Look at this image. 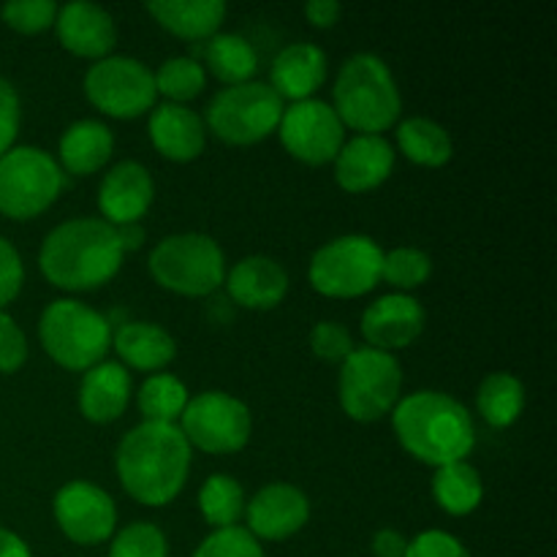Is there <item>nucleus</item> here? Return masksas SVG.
<instances>
[{
    "label": "nucleus",
    "instance_id": "5701e85b",
    "mask_svg": "<svg viewBox=\"0 0 557 557\" xmlns=\"http://www.w3.org/2000/svg\"><path fill=\"white\" fill-rule=\"evenodd\" d=\"M131 400V375L117 362H98L82 373L79 411L87 422L109 424L120 419Z\"/></svg>",
    "mask_w": 557,
    "mask_h": 557
},
{
    "label": "nucleus",
    "instance_id": "f03ea898",
    "mask_svg": "<svg viewBox=\"0 0 557 557\" xmlns=\"http://www.w3.org/2000/svg\"><path fill=\"white\" fill-rule=\"evenodd\" d=\"M117 228L103 218H74L44 237L38 250L41 275L63 292H92L112 281L123 267Z\"/></svg>",
    "mask_w": 557,
    "mask_h": 557
},
{
    "label": "nucleus",
    "instance_id": "9b49d317",
    "mask_svg": "<svg viewBox=\"0 0 557 557\" xmlns=\"http://www.w3.org/2000/svg\"><path fill=\"white\" fill-rule=\"evenodd\" d=\"M85 96L92 107L117 120L141 117L152 112L158 101L152 71L125 54H109L87 69Z\"/></svg>",
    "mask_w": 557,
    "mask_h": 557
},
{
    "label": "nucleus",
    "instance_id": "a19ab883",
    "mask_svg": "<svg viewBox=\"0 0 557 557\" xmlns=\"http://www.w3.org/2000/svg\"><path fill=\"white\" fill-rule=\"evenodd\" d=\"M22 283H25V267L20 250L0 237V310L14 302L16 294L22 292Z\"/></svg>",
    "mask_w": 557,
    "mask_h": 557
},
{
    "label": "nucleus",
    "instance_id": "c9c22d12",
    "mask_svg": "<svg viewBox=\"0 0 557 557\" xmlns=\"http://www.w3.org/2000/svg\"><path fill=\"white\" fill-rule=\"evenodd\" d=\"M0 14L11 30L36 36V33H44L54 25L58 3H52V0H14V3H5Z\"/></svg>",
    "mask_w": 557,
    "mask_h": 557
},
{
    "label": "nucleus",
    "instance_id": "39448f33",
    "mask_svg": "<svg viewBox=\"0 0 557 557\" xmlns=\"http://www.w3.org/2000/svg\"><path fill=\"white\" fill-rule=\"evenodd\" d=\"M38 341L47 357L71 373H85L103 362L112 348V324L107 315L76 299H58L44 308Z\"/></svg>",
    "mask_w": 557,
    "mask_h": 557
},
{
    "label": "nucleus",
    "instance_id": "412c9836",
    "mask_svg": "<svg viewBox=\"0 0 557 557\" xmlns=\"http://www.w3.org/2000/svg\"><path fill=\"white\" fill-rule=\"evenodd\" d=\"M150 141L163 158L174 163H188L205 152L207 125L185 103H158L150 112Z\"/></svg>",
    "mask_w": 557,
    "mask_h": 557
},
{
    "label": "nucleus",
    "instance_id": "c85d7f7f",
    "mask_svg": "<svg viewBox=\"0 0 557 557\" xmlns=\"http://www.w3.org/2000/svg\"><path fill=\"white\" fill-rule=\"evenodd\" d=\"M433 498L446 515L466 517L476 511L479 504H482L484 482L471 462H449V466L435 468Z\"/></svg>",
    "mask_w": 557,
    "mask_h": 557
},
{
    "label": "nucleus",
    "instance_id": "7ed1b4c3",
    "mask_svg": "<svg viewBox=\"0 0 557 557\" xmlns=\"http://www.w3.org/2000/svg\"><path fill=\"white\" fill-rule=\"evenodd\" d=\"M392 430L408 455L435 468L466 460L476 444L468 408L446 392L435 389L400 397L392 411Z\"/></svg>",
    "mask_w": 557,
    "mask_h": 557
},
{
    "label": "nucleus",
    "instance_id": "2eb2a0df",
    "mask_svg": "<svg viewBox=\"0 0 557 557\" xmlns=\"http://www.w3.org/2000/svg\"><path fill=\"white\" fill-rule=\"evenodd\" d=\"M310 520V500L294 484H267L245 504V531L264 542H286Z\"/></svg>",
    "mask_w": 557,
    "mask_h": 557
},
{
    "label": "nucleus",
    "instance_id": "423d86ee",
    "mask_svg": "<svg viewBox=\"0 0 557 557\" xmlns=\"http://www.w3.org/2000/svg\"><path fill=\"white\" fill-rule=\"evenodd\" d=\"M152 281L180 297H207L226 281V256L210 234L183 232L161 239L150 250Z\"/></svg>",
    "mask_w": 557,
    "mask_h": 557
},
{
    "label": "nucleus",
    "instance_id": "9d476101",
    "mask_svg": "<svg viewBox=\"0 0 557 557\" xmlns=\"http://www.w3.org/2000/svg\"><path fill=\"white\" fill-rule=\"evenodd\" d=\"M283 109L286 103L267 82H245L212 96L205 125L226 145H259L277 131Z\"/></svg>",
    "mask_w": 557,
    "mask_h": 557
},
{
    "label": "nucleus",
    "instance_id": "473e14b6",
    "mask_svg": "<svg viewBox=\"0 0 557 557\" xmlns=\"http://www.w3.org/2000/svg\"><path fill=\"white\" fill-rule=\"evenodd\" d=\"M152 79H156L158 96L166 98L169 103H185L188 107V101H194L205 90L207 71L196 58L180 54V58L163 60L158 71H152Z\"/></svg>",
    "mask_w": 557,
    "mask_h": 557
},
{
    "label": "nucleus",
    "instance_id": "cd10ccee",
    "mask_svg": "<svg viewBox=\"0 0 557 557\" xmlns=\"http://www.w3.org/2000/svg\"><path fill=\"white\" fill-rule=\"evenodd\" d=\"M397 147L417 166H446L455 156L449 131L430 117H408L397 123Z\"/></svg>",
    "mask_w": 557,
    "mask_h": 557
},
{
    "label": "nucleus",
    "instance_id": "1a4fd4ad",
    "mask_svg": "<svg viewBox=\"0 0 557 557\" xmlns=\"http://www.w3.org/2000/svg\"><path fill=\"white\" fill-rule=\"evenodd\" d=\"M384 250L368 234H346L321 245L310 259V286L332 299H357L381 283Z\"/></svg>",
    "mask_w": 557,
    "mask_h": 557
},
{
    "label": "nucleus",
    "instance_id": "ea45409f",
    "mask_svg": "<svg viewBox=\"0 0 557 557\" xmlns=\"http://www.w3.org/2000/svg\"><path fill=\"white\" fill-rule=\"evenodd\" d=\"M406 557H473L466 544L446 531H424L408 542Z\"/></svg>",
    "mask_w": 557,
    "mask_h": 557
},
{
    "label": "nucleus",
    "instance_id": "c03bdc74",
    "mask_svg": "<svg viewBox=\"0 0 557 557\" xmlns=\"http://www.w3.org/2000/svg\"><path fill=\"white\" fill-rule=\"evenodd\" d=\"M408 539L403 533L392 531V528H384L373 536V555L375 557H406Z\"/></svg>",
    "mask_w": 557,
    "mask_h": 557
},
{
    "label": "nucleus",
    "instance_id": "e433bc0d",
    "mask_svg": "<svg viewBox=\"0 0 557 557\" xmlns=\"http://www.w3.org/2000/svg\"><path fill=\"white\" fill-rule=\"evenodd\" d=\"M194 557H264L259 539L250 536L245 528H223L212 531L205 542L196 547Z\"/></svg>",
    "mask_w": 557,
    "mask_h": 557
},
{
    "label": "nucleus",
    "instance_id": "f257e3e1",
    "mask_svg": "<svg viewBox=\"0 0 557 557\" xmlns=\"http://www.w3.org/2000/svg\"><path fill=\"white\" fill-rule=\"evenodd\" d=\"M190 444L177 424L141 422L123 435L114 468L125 493L141 506H166L183 493L190 473Z\"/></svg>",
    "mask_w": 557,
    "mask_h": 557
},
{
    "label": "nucleus",
    "instance_id": "0eeeda50",
    "mask_svg": "<svg viewBox=\"0 0 557 557\" xmlns=\"http://www.w3.org/2000/svg\"><path fill=\"white\" fill-rule=\"evenodd\" d=\"M403 392V370L395 354L375 348H354L341 364L337 397L354 422H379L395 411Z\"/></svg>",
    "mask_w": 557,
    "mask_h": 557
},
{
    "label": "nucleus",
    "instance_id": "a211bd4d",
    "mask_svg": "<svg viewBox=\"0 0 557 557\" xmlns=\"http://www.w3.org/2000/svg\"><path fill=\"white\" fill-rule=\"evenodd\" d=\"M156 199V183L150 172L136 161H123L109 169L98 188V210L112 226L139 223Z\"/></svg>",
    "mask_w": 557,
    "mask_h": 557
},
{
    "label": "nucleus",
    "instance_id": "37998d69",
    "mask_svg": "<svg viewBox=\"0 0 557 557\" xmlns=\"http://www.w3.org/2000/svg\"><path fill=\"white\" fill-rule=\"evenodd\" d=\"M305 16H308V22L313 27L326 30V27H335L337 22H341L343 9L335 0H310V3L305 5Z\"/></svg>",
    "mask_w": 557,
    "mask_h": 557
},
{
    "label": "nucleus",
    "instance_id": "aec40b11",
    "mask_svg": "<svg viewBox=\"0 0 557 557\" xmlns=\"http://www.w3.org/2000/svg\"><path fill=\"white\" fill-rule=\"evenodd\" d=\"M228 297L248 310H272L288 294V272L270 256H245L226 270Z\"/></svg>",
    "mask_w": 557,
    "mask_h": 557
},
{
    "label": "nucleus",
    "instance_id": "dca6fc26",
    "mask_svg": "<svg viewBox=\"0 0 557 557\" xmlns=\"http://www.w3.org/2000/svg\"><path fill=\"white\" fill-rule=\"evenodd\" d=\"M424 321L428 315L417 297L386 294L368 305V310L362 313V335L368 341V348L392 354L417 343L424 332Z\"/></svg>",
    "mask_w": 557,
    "mask_h": 557
},
{
    "label": "nucleus",
    "instance_id": "f8f14e48",
    "mask_svg": "<svg viewBox=\"0 0 557 557\" xmlns=\"http://www.w3.org/2000/svg\"><path fill=\"white\" fill-rule=\"evenodd\" d=\"M177 428L183 430L190 449L196 446L207 455H234L248 446L253 417L243 400L212 389L190 397Z\"/></svg>",
    "mask_w": 557,
    "mask_h": 557
},
{
    "label": "nucleus",
    "instance_id": "4468645a",
    "mask_svg": "<svg viewBox=\"0 0 557 557\" xmlns=\"http://www.w3.org/2000/svg\"><path fill=\"white\" fill-rule=\"evenodd\" d=\"M52 511L65 539L82 547L103 544L114 536V528H117V506L112 495L85 479L63 484L54 495Z\"/></svg>",
    "mask_w": 557,
    "mask_h": 557
},
{
    "label": "nucleus",
    "instance_id": "ddd939ff",
    "mask_svg": "<svg viewBox=\"0 0 557 557\" xmlns=\"http://www.w3.org/2000/svg\"><path fill=\"white\" fill-rule=\"evenodd\" d=\"M283 147L292 158L308 163V166H324L332 163L346 145V128L335 114L332 103L308 98L283 109L281 125H277Z\"/></svg>",
    "mask_w": 557,
    "mask_h": 557
},
{
    "label": "nucleus",
    "instance_id": "393cba45",
    "mask_svg": "<svg viewBox=\"0 0 557 557\" xmlns=\"http://www.w3.org/2000/svg\"><path fill=\"white\" fill-rule=\"evenodd\" d=\"M147 11L163 30L185 41H210L226 20L223 0H152Z\"/></svg>",
    "mask_w": 557,
    "mask_h": 557
},
{
    "label": "nucleus",
    "instance_id": "49530a36",
    "mask_svg": "<svg viewBox=\"0 0 557 557\" xmlns=\"http://www.w3.org/2000/svg\"><path fill=\"white\" fill-rule=\"evenodd\" d=\"M114 228H117V239L123 253L141 248V243H145V228H141V223H128V226H114Z\"/></svg>",
    "mask_w": 557,
    "mask_h": 557
},
{
    "label": "nucleus",
    "instance_id": "58836bf2",
    "mask_svg": "<svg viewBox=\"0 0 557 557\" xmlns=\"http://www.w3.org/2000/svg\"><path fill=\"white\" fill-rule=\"evenodd\" d=\"M27 359V337L22 326L0 310V373H16Z\"/></svg>",
    "mask_w": 557,
    "mask_h": 557
},
{
    "label": "nucleus",
    "instance_id": "6ab92c4d",
    "mask_svg": "<svg viewBox=\"0 0 557 557\" xmlns=\"http://www.w3.org/2000/svg\"><path fill=\"white\" fill-rule=\"evenodd\" d=\"M395 169V150L384 136L357 134L335 158V183L348 194H368L384 185Z\"/></svg>",
    "mask_w": 557,
    "mask_h": 557
},
{
    "label": "nucleus",
    "instance_id": "4c0bfd02",
    "mask_svg": "<svg viewBox=\"0 0 557 557\" xmlns=\"http://www.w3.org/2000/svg\"><path fill=\"white\" fill-rule=\"evenodd\" d=\"M354 337L337 321H319V324L310 330V351L315 354L324 362H346L354 354Z\"/></svg>",
    "mask_w": 557,
    "mask_h": 557
},
{
    "label": "nucleus",
    "instance_id": "7c9ffc66",
    "mask_svg": "<svg viewBox=\"0 0 557 557\" xmlns=\"http://www.w3.org/2000/svg\"><path fill=\"white\" fill-rule=\"evenodd\" d=\"M188 400V389L172 373H152L136 392V403H139L145 422L177 424Z\"/></svg>",
    "mask_w": 557,
    "mask_h": 557
},
{
    "label": "nucleus",
    "instance_id": "79ce46f5",
    "mask_svg": "<svg viewBox=\"0 0 557 557\" xmlns=\"http://www.w3.org/2000/svg\"><path fill=\"white\" fill-rule=\"evenodd\" d=\"M16 134H20V96L14 85L0 76V158L14 147Z\"/></svg>",
    "mask_w": 557,
    "mask_h": 557
},
{
    "label": "nucleus",
    "instance_id": "c756f323",
    "mask_svg": "<svg viewBox=\"0 0 557 557\" xmlns=\"http://www.w3.org/2000/svg\"><path fill=\"white\" fill-rule=\"evenodd\" d=\"M476 408L490 428H511L525 408V386L511 373H490L476 392Z\"/></svg>",
    "mask_w": 557,
    "mask_h": 557
},
{
    "label": "nucleus",
    "instance_id": "bb28decb",
    "mask_svg": "<svg viewBox=\"0 0 557 557\" xmlns=\"http://www.w3.org/2000/svg\"><path fill=\"white\" fill-rule=\"evenodd\" d=\"M205 71L210 69L215 79L226 87L253 82L256 69H259V54L253 44L239 33H215L205 47Z\"/></svg>",
    "mask_w": 557,
    "mask_h": 557
},
{
    "label": "nucleus",
    "instance_id": "6e6552de",
    "mask_svg": "<svg viewBox=\"0 0 557 557\" xmlns=\"http://www.w3.org/2000/svg\"><path fill=\"white\" fill-rule=\"evenodd\" d=\"M63 185V169L47 150L11 147L0 158V215L30 221L58 201Z\"/></svg>",
    "mask_w": 557,
    "mask_h": 557
},
{
    "label": "nucleus",
    "instance_id": "72a5a7b5",
    "mask_svg": "<svg viewBox=\"0 0 557 557\" xmlns=\"http://www.w3.org/2000/svg\"><path fill=\"white\" fill-rule=\"evenodd\" d=\"M433 272V261L424 250L419 248H395L384 253V264H381V281L397 288V294H408L413 288L424 286Z\"/></svg>",
    "mask_w": 557,
    "mask_h": 557
},
{
    "label": "nucleus",
    "instance_id": "f704fd0d",
    "mask_svg": "<svg viewBox=\"0 0 557 557\" xmlns=\"http://www.w3.org/2000/svg\"><path fill=\"white\" fill-rule=\"evenodd\" d=\"M109 557H169L166 536L152 522H131L114 533Z\"/></svg>",
    "mask_w": 557,
    "mask_h": 557
},
{
    "label": "nucleus",
    "instance_id": "a878e982",
    "mask_svg": "<svg viewBox=\"0 0 557 557\" xmlns=\"http://www.w3.org/2000/svg\"><path fill=\"white\" fill-rule=\"evenodd\" d=\"M114 152V136L101 120H76L63 131L58 145L60 169L76 177L96 174Z\"/></svg>",
    "mask_w": 557,
    "mask_h": 557
},
{
    "label": "nucleus",
    "instance_id": "20e7f679",
    "mask_svg": "<svg viewBox=\"0 0 557 557\" xmlns=\"http://www.w3.org/2000/svg\"><path fill=\"white\" fill-rule=\"evenodd\" d=\"M332 101L343 128L368 136H381L389 131L403 112L395 74L384 60L370 52H359L343 63L332 87Z\"/></svg>",
    "mask_w": 557,
    "mask_h": 557
},
{
    "label": "nucleus",
    "instance_id": "4be33fe9",
    "mask_svg": "<svg viewBox=\"0 0 557 557\" xmlns=\"http://www.w3.org/2000/svg\"><path fill=\"white\" fill-rule=\"evenodd\" d=\"M270 79V87L283 101H308L326 79V54L310 41L288 44L272 60Z\"/></svg>",
    "mask_w": 557,
    "mask_h": 557
},
{
    "label": "nucleus",
    "instance_id": "2f4dec72",
    "mask_svg": "<svg viewBox=\"0 0 557 557\" xmlns=\"http://www.w3.org/2000/svg\"><path fill=\"white\" fill-rule=\"evenodd\" d=\"M245 504L248 500H245L243 484L226 473H215L199 490V511L207 525H212L215 531L237 525L245 517Z\"/></svg>",
    "mask_w": 557,
    "mask_h": 557
},
{
    "label": "nucleus",
    "instance_id": "a18cd8bd",
    "mask_svg": "<svg viewBox=\"0 0 557 557\" xmlns=\"http://www.w3.org/2000/svg\"><path fill=\"white\" fill-rule=\"evenodd\" d=\"M0 557H33L30 547L9 528H0Z\"/></svg>",
    "mask_w": 557,
    "mask_h": 557
},
{
    "label": "nucleus",
    "instance_id": "f3484780",
    "mask_svg": "<svg viewBox=\"0 0 557 557\" xmlns=\"http://www.w3.org/2000/svg\"><path fill=\"white\" fill-rule=\"evenodd\" d=\"M58 41L65 52L85 60H103L117 44V25L107 9L87 0H74L58 9L54 16Z\"/></svg>",
    "mask_w": 557,
    "mask_h": 557
},
{
    "label": "nucleus",
    "instance_id": "b1692460",
    "mask_svg": "<svg viewBox=\"0 0 557 557\" xmlns=\"http://www.w3.org/2000/svg\"><path fill=\"white\" fill-rule=\"evenodd\" d=\"M112 348L123 364L141 370V373H161L174 357H177V343L163 330L161 324L150 321H125L112 332Z\"/></svg>",
    "mask_w": 557,
    "mask_h": 557
}]
</instances>
